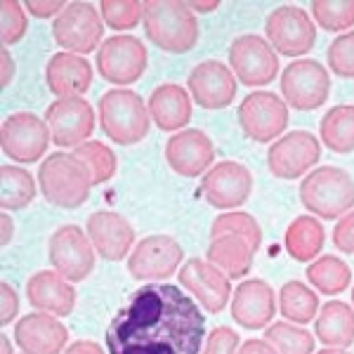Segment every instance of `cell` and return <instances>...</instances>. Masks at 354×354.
I'll return each instance as SVG.
<instances>
[{"mask_svg": "<svg viewBox=\"0 0 354 354\" xmlns=\"http://www.w3.org/2000/svg\"><path fill=\"white\" fill-rule=\"evenodd\" d=\"M333 245L345 255H354V210L335 222L333 230Z\"/></svg>", "mask_w": 354, "mask_h": 354, "instance_id": "cell-42", "label": "cell"}, {"mask_svg": "<svg viewBox=\"0 0 354 354\" xmlns=\"http://www.w3.org/2000/svg\"><path fill=\"white\" fill-rule=\"evenodd\" d=\"M324 241H326V230L314 215H298L288 225L283 245L286 253L298 262H314L322 253Z\"/></svg>", "mask_w": 354, "mask_h": 354, "instance_id": "cell-29", "label": "cell"}, {"mask_svg": "<svg viewBox=\"0 0 354 354\" xmlns=\"http://www.w3.org/2000/svg\"><path fill=\"white\" fill-rule=\"evenodd\" d=\"M15 345L21 354H64L68 330L53 314L31 312L15 324Z\"/></svg>", "mask_w": 354, "mask_h": 354, "instance_id": "cell-22", "label": "cell"}, {"mask_svg": "<svg viewBox=\"0 0 354 354\" xmlns=\"http://www.w3.org/2000/svg\"><path fill=\"white\" fill-rule=\"evenodd\" d=\"M36 182L28 170L5 163L0 168V205L3 210H24L36 198Z\"/></svg>", "mask_w": 354, "mask_h": 354, "instance_id": "cell-33", "label": "cell"}, {"mask_svg": "<svg viewBox=\"0 0 354 354\" xmlns=\"http://www.w3.org/2000/svg\"><path fill=\"white\" fill-rule=\"evenodd\" d=\"M38 187L48 203L64 210H76L88 201L93 182L73 153L55 151L38 168Z\"/></svg>", "mask_w": 354, "mask_h": 354, "instance_id": "cell-4", "label": "cell"}, {"mask_svg": "<svg viewBox=\"0 0 354 354\" xmlns=\"http://www.w3.org/2000/svg\"><path fill=\"white\" fill-rule=\"evenodd\" d=\"M180 286L198 302L203 312L220 314L232 302V279L203 258H189L177 272Z\"/></svg>", "mask_w": 354, "mask_h": 354, "instance_id": "cell-16", "label": "cell"}, {"mask_svg": "<svg viewBox=\"0 0 354 354\" xmlns=\"http://www.w3.org/2000/svg\"><path fill=\"white\" fill-rule=\"evenodd\" d=\"M45 83L50 93L59 100L83 97L93 85V66L81 55L73 53H57L48 59L45 66Z\"/></svg>", "mask_w": 354, "mask_h": 354, "instance_id": "cell-24", "label": "cell"}, {"mask_svg": "<svg viewBox=\"0 0 354 354\" xmlns=\"http://www.w3.org/2000/svg\"><path fill=\"white\" fill-rule=\"evenodd\" d=\"M68 3L64 0H26L24 10L28 15H33L36 19H57L62 12H64Z\"/></svg>", "mask_w": 354, "mask_h": 354, "instance_id": "cell-44", "label": "cell"}, {"mask_svg": "<svg viewBox=\"0 0 354 354\" xmlns=\"http://www.w3.org/2000/svg\"><path fill=\"white\" fill-rule=\"evenodd\" d=\"M232 319L241 328L260 330L274 324L277 314V293L265 279H245L232 293Z\"/></svg>", "mask_w": 354, "mask_h": 354, "instance_id": "cell-21", "label": "cell"}, {"mask_svg": "<svg viewBox=\"0 0 354 354\" xmlns=\"http://www.w3.org/2000/svg\"><path fill=\"white\" fill-rule=\"evenodd\" d=\"M239 347H241V340L236 330L230 326H218L208 333L201 354H236Z\"/></svg>", "mask_w": 354, "mask_h": 354, "instance_id": "cell-41", "label": "cell"}, {"mask_svg": "<svg viewBox=\"0 0 354 354\" xmlns=\"http://www.w3.org/2000/svg\"><path fill=\"white\" fill-rule=\"evenodd\" d=\"M317 354H350L347 350H330V347H324V350H319Z\"/></svg>", "mask_w": 354, "mask_h": 354, "instance_id": "cell-51", "label": "cell"}, {"mask_svg": "<svg viewBox=\"0 0 354 354\" xmlns=\"http://www.w3.org/2000/svg\"><path fill=\"white\" fill-rule=\"evenodd\" d=\"M307 281L324 295H340L352 286V270L335 255H322L307 267Z\"/></svg>", "mask_w": 354, "mask_h": 354, "instance_id": "cell-32", "label": "cell"}, {"mask_svg": "<svg viewBox=\"0 0 354 354\" xmlns=\"http://www.w3.org/2000/svg\"><path fill=\"white\" fill-rule=\"evenodd\" d=\"M19 314V295L8 281L0 283V326H10Z\"/></svg>", "mask_w": 354, "mask_h": 354, "instance_id": "cell-43", "label": "cell"}, {"mask_svg": "<svg viewBox=\"0 0 354 354\" xmlns=\"http://www.w3.org/2000/svg\"><path fill=\"white\" fill-rule=\"evenodd\" d=\"M109 354H201L205 314L173 283H147L130 293L104 333Z\"/></svg>", "mask_w": 354, "mask_h": 354, "instance_id": "cell-1", "label": "cell"}, {"mask_svg": "<svg viewBox=\"0 0 354 354\" xmlns=\"http://www.w3.org/2000/svg\"><path fill=\"white\" fill-rule=\"evenodd\" d=\"M187 8H189L194 15H208L220 8V0H189Z\"/></svg>", "mask_w": 354, "mask_h": 354, "instance_id": "cell-48", "label": "cell"}, {"mask_svg": "<svg viewBox=\"0 0 354 354\" xmlns=\"http://www.w3.org/2000/svg\"><path fill=\"white\" fill-rule=\"evenodd\" d=\"M100 123L111 142L130 147L149 135V106L135 90L116 88L100 97Z\"/></svg>", "mask_w": 354, "mask_h": 354, "instance_id": "cell-5", "label": "cell"}, {"mask_svg": "<svg viewBox=\"0 0 354 354\" xmlns=\"http://www.w3.org/2000/svg\"><path fill=\"white\" fill-rule=\"evenodd\" d=\"M100 15L104 24H109L113 31H128L135 28L145 17V3L137 0H104L100 5Z\"/></svg>", "mask_w": 354, "mask_h": 354, "instance_id": "cell-38", "label": "cell"}, {"mask_svg": "<svg viewBox=\"0 0 354 354\" xmlns=\"http://www.w3.org/2000/svg\"><path fill=\"white\" fill-rule=\"evenodd\" d=\"M0 227H3V234H0V243L8 245L12 241V234H15V220L10 218V213L0 215Z\"/></svg>", "mask_w": 354, "mask_h": 354, "instance_id": "cell-49", "label": "cell"}, {"mask_svg": "<svg viewBox=\"0 0 354 354\" xmlns=\"http://www.w3.org/2000/svg\"><path fill=\"white\" fill-rule=\"evenodd\" d=\"M314 335L330 350H347L354 342V307L342 300L324 302L317 314Z\"/></svg>", "mask_w": 354, "mask_h": 354, "instance_id": "cell-27", "label": "cell"}, {"mask_svg": "<svg viewBox=\"0 0 354 354\" xmlns=\"http://www.w3.org/2000/svg\"><path fill=\"white\" fill-rule=\"evenodd\" d=\"M50 128L45 118H38L31 111L10 113L0 128V147L8 158L17 163H36L48 153L50 147Z\"/></svg>", "mask_w": 354, "mask_h": 354, "instance_id": "cell-12", "label": "cell"}, {"mask_svg": "<svg viewBox=\"0 0 354 354\" xmlns=\"http://www.w3.org/2000/svg\"><path fill=\"white\" fill-rule=\"evenodd\" d=\"M326 59L335 78H354V31L342 33L328 45Z\"/></svg>", "mask_w": 354, "mask_h": 354, "instance_id": "cell-40", "label": "cell"}, {"mask_svg": "<svg viewBox=\"0 0 354 354\" xmlns=\"http://www.w3.org/2000/svg\"><path fill=\"white\" fill-rule=\"evenodd\" d=\"M147 41L170 55H185L198 43V19L180 0H149L142 17Z\"/></svg>", "mask_w": 354, "mask_h": 354, "instance_id": "cell-2", "label": "cell"}, {"mask_svg": "<svg viewBox=\"0 0 354 354\" xmlns=\"http://www.w3.org/2000/svg\"><path fill=\"white\" fill-rule=\"evenodd\" d=\"M149 116L163 133L187 130L192 121V95L177 83H163L149 95Z\"/></svg>", "mask_w": 354, "mask_h": 354, "instance_id": "cell-26", "label": "cell"}, {"mask_svg": "<svg viewBox=\"0 0 354 354\" xmlns=\"http://www.w3.org/2000/svg\"><path fill=\"white\" fill-rule=\"evenodd\" d=\"M64 354H106V352L93 340H76L66 347Z\"/></svg>", "mask_w": 354, "mask_h": 354, "instance_id": "cell-47", "label": "cell"}, {"mask_svg": "<svg viewBox=\"0 0 354 354\" xmlns=\"http://www.w3.org/2000/svg\"><path fill=\"white\" fill-rule=\"evenodd\" d=\"M15 73H17V64H15L12 55H10L8 48H3L0 50V78H3L0 83H3V88H8V85L12 83Z\"/></svg>", "mask_w": 354, "mask_h": 354, "instance_id": "cell-45", "label": "cell"}, {"mask_svg": "<svg viewBox=\"0 0 354 354\" xmlns=\"http://www.w3.org/2000/svg\"><path fill=\"white\" fill-rule=\"evenodd\" d=\"M319 137L330 151L352 153L354 151V104H338L324 113L319 123Z\"/></svg>", "mask_w": 354, "mask_h": 354, "instance_id": "cell-31", "label": "cell"}, {"mask_svg": "<svg viewBox=\"0 0 354 354\" xmlns=\"http://www.w3.org/2000/svg\"><path fill=\"white\" fill-rule=\"evenodd\" d=\"M26 28L28 21L24 5L15 3V0H3L0 3V41H3V48L19 43L24 38Z\"/></svg>", "mask_w": 354, "mask_h": 354, "instance_id": "cell-39", "label": "cell"}, {"mask_svg": "<svg viewBox=\"0 0 354 354\" xmlns=\"http://www.w3.org/2000/svg\"><path fill=\"white\" fill-rule=\"evenodd\" d=\"M330 76L317 59H295L281 73V100L298 111H314L326 104Z\"/></svg>", "mask_w": 354, "mask_h": 354, "instance_id": "cell-11", "label": "cell"}, {"mask_svg": "<svg viewBox=\"0 0 354 354\" xmlns=\"http://www.w3.org/2000/svg\"><path fill=\"white\" fill-rule=\"evenodd\" d=\"M0 352H3V354H15L12 340H10L8 335H0Z\"/></svg>", "mask_w": 354, "mask_h": 354, "instance_id": "cell-50", "label": "cell"}, {"mask_svg": "<svg viewBox=\"0 0 354 354\" xmlns=\"http://www.w3.org/2000/svg\"><path fill=\"white\" fill-rule=\"evenodd\" d=\"M88 236L100 258L118 262L135 248V230L121 213L97 210L88 218Z\"/></svg>", "mask_w": 354, "mask_h": 354, "instance_id": "cell-23", "label": "cell"}, {"mask_svg": "<svg viewBox=\"0 0 354 354\" xmlns=\"http://www.w3.org/2000/svg\"><path fill=\"white\" fill-rule=\"evenodd\" d=\"M45 123L57 147H81L95 130V111L85 97L55 100L45 109Z\"/></svg>", "mask_w": 354, "mask_h": 354, "instance_id": "cell-17", "label": "cell"}, {"mask_svg": "<svg viewBox=\"0 0 354 354\" xmlns=\"http://www.w3.org/2000/svg\"><path fill=\"white\" fill-rule=\"evenodd\" d=\"M165 161L180 177H201L213 168V140L196 128L180 130L165 142Z\"/></svg>", "mask_w": 354, "mask_h": 354, "instance_id": "cell-20", "label": "cell"}, {"mask_svg": "<svg viewBox=\"0 0 354 354\" xmlns=\"http://www.w3.org/2000/svg\"><path fill=\"white\" fill-rule=\"evenodd\" d=\"M225 234H234V236H241L250 243V248L258 253L260 243H262V230L258 225V220L250 213L243 210H230V213H222L213 220L210 227V239L225 236Z\"/></svg>", "mask_w": 354, "mask_h": 354, "instance_id": "cell-36", "label": "cell"}, {"mask_svg": "<svg viewBox=\"0 0 354 354\" xmlns=\"http://www.w3.org/2000/svg\"><path fill=\"white\" fill-rule=\"evenodd\" d=\"M236 88L239 81L232 73V68L218 59H205L196 64L187 78V90H189L192 100L208 111L230 106L236 97Z\"/></svg>", "mask_w": 354, "mask_h": 354, "instance_id": "cell-19", "label": "cell"}, {"mask_svg": "<svg viewBox=\"0 0 354 354\" xmlns=\"http://www.w3.org/2000/svg\"><path fill=\"white\" fill-rule=\"evenodd\" d=\"M322 158V142L310 130H293L281 135L267 151V165L279 180H298Z\"/></svg>", "mask_w": 354, "mask_h": 354, "instance_id": "cell-15", "label": "cell"}, {"mask_svg": "<svg viewBox=\"0 0 354 354\" xmlns=\"http://www.w3.org/2000/svg\"><path fill=\"white\" fill-rule=\"evenodd\" d=\"M265 340L277 354H314V335L305 326L277 322L265 328Z\"/></svg>", "mask_w": 354, "mask_h": 354, "instance_id": "cell-35", "label": "cell"}, {"mask_svg": "<svg viewBox=\"0 0 354 354\" xmlns=\"http://www.w3.org/2000/svg\"><path fill=\"white\" fill-rule=\"evenodd\" d=\"M53 38L59 48L73 55H88L102 48L104 38V19L100 10L90 3H68L53 21Z\"/></svg>", "mask_w": 354, "mask_h": 354, "instance_id": "cell-8", "label": "cell"}, {"mask_svg": "<svg viewBox=\"0 0 354 354\" xmlns=\"http://www.w3.org/2000/svg\"><path fill=\"white\" fill-rule=\"evenodd\" d=\"M149 66L147 45L135 36H113L97 50V68L113 85H130L145 76Z\"/></svg>", "mask_w": 354, "mask_h": 354, "instance_id": "cell-14", "label": "cell"}, {"mask_svg": "<svg viewBox=\"0 0 354 354\" xmlns=\"http://www.w3.org/2000/svg\"><path fill=\"white\" fill-rule=\"evenodd\" d=\"M95 245L90 241L88 232L78 225H62L50 236L48 258L57 274L71 283L88 279L95 270Z\"/></svg>", "mask_w": 354, "mask_h": 354, "instance_id": "cell-10", "label": "cell"}, {"mask_svg": "<svg viewBox=\"0 0 354 354\" xmlns=\"http://www.w3.org/2000/svg\"><path fill=\"white\" fill-rule=\"evenodd\" d=\"M352 305H354V286H352Z\"/></svg>", "mask_w": 354, "mask_h": 354, "instance_id": "cell-52", "label": "cell"}, {"mask_svg": "<svg viewBox=\"0 0 354 354\" xmlns=\"http://www.w3.org/2000/svg\"><path fill=\"white\" fill-rule=\"evenodd\" d=\"M185 248L168 234H151L142 239L128 255V274L135 281L161 283L180 272Z\"/></svg>", "mask_w": 354, "mask_h": 354, "instance_id": "cell-6", "label": "cell"}, {"mask_svg": "<svg viewBox=\"0 0 354 354\" xmlns=\"http://www.w3.org/2000/svg\"><path fill=\"white\" fill-rule=\"evenodd\" d=\"M239 125L243 135L253 142H277L288 125V106L277 93L270 90H255L245 95L239 104Z\"/></svg>", "mask_w": 354, "mask_h": 354, "instance_id": "cell-9", "label": "cell"}, {"mask_svg": "<svg viewBox=\"0 0 354 354\" xmlns=\"http://www.w3.org/2000/svg\"><path fill=\"white\" fill-rule=\"evenodd\" d=\"M230 66L236 81L248 88H262L279 76V55L267 38L245 33L234 38L230 45Z\"/></svg>", "mask_w": 354, "mask_h": 354, "instance_id": "cell-13", "label": "cell"}, {"mask_svg": "<svg viewBox=\"0 0 354 354\" xmlns=\"http://www.w3.org/2000/svg\"><path fill=\"white\" fill-rule=\"evenodd\" d=\"M322 302H319L317 290L305 286L302 281H286L279 290V312L288 324L305 326L317 319Z\"/></svg>", "mask_w": 354, "mask_h": 354, "instance_id": "cell-30", "label": "cell"}, {"mask_svg": "<svg viewBox=\"0 0 354 354\" xmlns=\"http://www.w3.org/2000/svg\"><path fill=\"white\" fill-rule=\"evenodd\" d=\"M236 354H277V350H274V347L267 340L250 338V340L241 342V347H239Z\"/></svg>", "mask_w": 354, "mask_h": 354, "instance_id": "cell-46", "label": "cell"}, {"mask_svg": "<svg viewBox=\"0 0 354 354\" xmlns=\"http://www.w3.org/2000/svg\"><path fill=\"white\" fill-rule=\"evenodd\" d=\"M312 19L324 31H347L354 26V0H314Z\"/></svg>", "mask_w": 354, "mask_h": 354, "instance_id": "cell-37", "label": "cell"}, {"mask_svg": "<svg viewBox=\"0 0 354 354\" xmlns=\"http://www.w3.org/2000/svg\"><path fill=\"white\" fill-rule=\"evenodd\" d=\"M26 298L38 312L68 317L76 307V288L55 270H41L26 281Z\"/></svg>", "mask_w": 354, "mask_h": 354, "instance_id": "cell-25", "label": "cell"}, {"mask_svg": "<svg viewBox=\"0 0 354 354\" xmlns=\"http://www.w3.org/2000/svg\"><path fill=\"white\" fill-rule=\"evenodd\" d=\"M73 156L83 163L85 170H88L93 185H104V182H109L111 177L116 175V168H118L116 153H113L104 142H100V140L85 142V145L73 149Z\"/></svg>", "mask_w": 354, "mask_h": 354, "instance_id": "cell-34", "label": "cell"}, {"mask_svg": "<svg viewBox=\"0 0 354 354\" xmlns=\"http://www.w3.org/2000/svg\"><path fill=\"white\" fill-rule=\"evenodd\" d=\"M300 203L314 218L340 220L354 208V177L335 165L314 168L300 182Z\"/></svg>", "mask_w": 354, "mask_h": 354, "instance_id": "cell-3", "label": "cell"}, {"mask_svg": "<svg viewBox=\"0 0 354 354\" xmlns=\"http://www.w3.org/2000/svg\"><path fill=\"white\" fill-rule=\"evenodd\" d=\"M205 258H208L210 265L218 267L222 274H227L232 281H236V279H243L250 272L255 250L250 248V243L245 239L225 234V236L210 239Z\"/></svg>", "mask_w": 354, "mask_h": 354, "instance_id": "cell-28", "label": "cell"}, {"mask_svg": "<svg viewBox=\"0 0 354 354\" xmlns=\"http://www.w3.org/2000/svg\"><path fill=\"white\" fill-rule=\"evenodd\" d=\"M201 192L205 201L218 210L241 208L253 192V175L239 161L215 163L201 177Z\"/></svg>", "mask_w": 354, "mask_h": 354, "instance_id": "cell-18", "label": "cell"}, {"mask_svg": "<svg viewBox=\"0 0 354 354\" xmlns=\"http://www.w3.org/2000/svg\"><path fill=\"white\" fill-rule=\"evenodd\" d=\"M265 36L277 55L302 57L317 43V24L307 10L298 5H281L267 17Z\"/></svg>", "mask_w": 354, "mask_h": 354, "instance_id": "cell-7", "label": "cell"}]
</instances>
